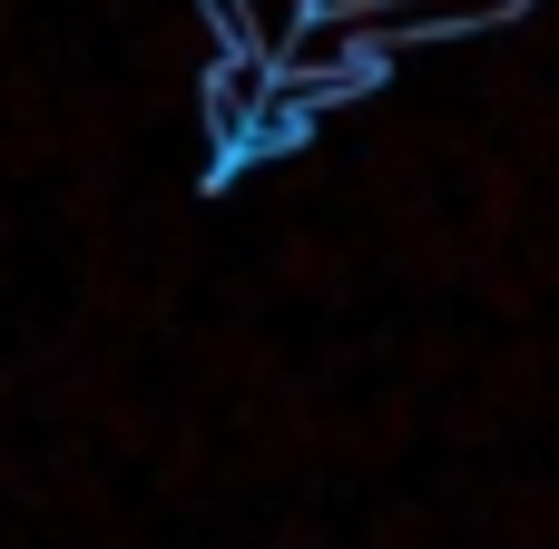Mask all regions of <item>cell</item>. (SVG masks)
<instances>
[{
	"mask_svg": "<svg viewBox=\"0 0 559 549\" xmlns=\"http://www.w3.org/2000/svg\"><path fill=\"white\" fill-rule=\"evenodd\" d=\"M521 0H364V10H344L354 20V39H364V59L383 49V39H432V29H491V20H511Z\"/></svg>",
	"mask_w": 559,
	"mask_h": 549,
	"instance_id": "6da1fadb",
	"label": "cell"
}]
</instances>
